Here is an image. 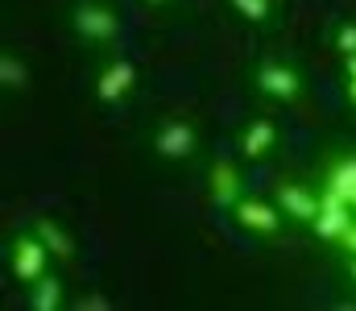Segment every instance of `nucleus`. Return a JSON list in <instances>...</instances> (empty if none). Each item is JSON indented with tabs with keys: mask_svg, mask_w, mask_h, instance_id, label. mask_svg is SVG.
Returning <instances> with one entry per match:
<instances>
[{
	"mask_svg": "<svg viewBox=\"0 0 356 311\" xmlns=\"http://www.w3.org/2000/svg\"><path fill=\"white\" fill-rule=\"evenodd\" d=\"M356 220V207L348 200H340L336 191H327V187H319V216H315V237H323V241H332V245H340V237L353 228Z\"/></svg>",
	"mask_w": 356,
	"mask_h": 311,
	"instance_id": "nucleus-1",
	"label": "nucleus"
},
{
	"mask_svg": "<svg viewBox=\"0 0 356 311\" xmlns=\"http://www.w3.org/2000/svg\"><path fill=\"white\" fill-rule=\"evenodd\" d=\"M50 257H54V253L42 245L38 232H21V237L13 241V274H17L21 282H38V278L46 274Z\"/></svg>",
	"mask_w": 356,
	"mask_h": 311,
	"instance_id": "nucleus-2",
	"label": "nucleus"
},
{
	"mask_svg": "<svg viewBox=\"0 0 356 311\" xmlns=\"http://www.w3.org/2000/svg\"><path fill=\"white\" fill-rule=\"evenodd\" d=\"M75 33L83 42H112L120 33V21L108 4H95V0H83L75 4Z\"/></svg>",
	"mask_w": 356,
	"mask_h": 311,
	"instance_id": "nucleus-3",
	"label": "nucleus"
},
{
	"mask_svg": "<svg viewBox=\"0 0 356 311\" xmlns=\"http://www.w3.org/2000/svg\"><path fill=\"white\" fill-rule=\"evenodd\" d=\"M207 191H211V204L216 207H236L241 204V200H245V179H241L236 162H228V158L211 162V170H207Z\"/></svg>",
	"mask_w": 356,
	"mask_h": 311,
	"instance_id": "nucleus-4",
	"label": "nucleus"
},
{
	"mask_svg": "<svg viewBox=\"0 0 356 311\" xmlns=\"http://www.w3.org/2000/svg\"><path fill=\"white\" fill-rule=\"evenodd\" d=\"M257 88H261V96L269 100H298L302 96V79H298V71L294 67H282V63H266L261 71H257Z\"/></svg>",
	"mask_w": 356,
	"mask_h": 311,
	"instance_id": "nucleus-5",
	"label": "nucleus"
},
{
	"mask_svg": "<svg viewBox=\"0 0 356 311\" xmlns=\"http://www.w3.org/2000/svg\"><path fill=\"white\" fill-rule=\"evenodd\" d=\"M195 125L191 120H166L162 129H158V137H154V150L166 158V162H182V158H191L195 154Z\"/></svg>",
	"mask_w": 356,
	"mask_h": 311,
	"instance_id": "nucleus-6",
	"label": "nucleus"
},
{
	"mask_svg": "<svg viewBox=\"0 0 356 311\" xmlns=\"http://www.w3.org/2000/svg\"><path fill=\"white\" fill-rule=\"evenodd\" d=\"M133 83H137V67H133L129 58H116V63H108V67L99 71L95 96H99L104 104H116V100H124V96L133 92Z\"/></svg>",
	"mask_w": 356,
	"mask_h": 311,
	"instance_id": "nucleus-7",
	"label": "nucleus"
},
{
	"mask_svg": "<svg viewBox=\"0 0 356 311\" xmlns=\"http://www.w3.org/2000/svg\"><path fill=\"white\" fill-rule=\"evenodd\" d=\"M232 216H236V224H241V228H249V232H257V237H273V232L282 228L277 207L266 204V200H253V196H245L241 204L232 207Z\"/></svg>",
	"mask_w": 356,
	"mask_h": 311,
	"instance_id": "nucleus-8",
	"label": "nucleus"
},
{
	"mask_svg": "<svg viewBox=\"0 0 356 311\" xmlns=\"http://www.w3.org/2000/svg\"><path fill=\"white\" fill-rule=\"evenodd\" d=\"M277 204H282V212L290 220L315 224V216H319V191L315 187H302V183H282L277 187Z\"/></svg>",
	"mask_w": 356,
	"mask_h": 311,
	"instance_id": "nucleus-9",
	"label": "nucleus"
},
{
	"mask_svg": "<svg viewBox=\"0 0 356 311\" xmlns=\"http://www.w3.org/2000/svg\"><path fill=\"white\" fill-rule=\"evenodd\" d=\"M323 187L336 191L340 200H348V204L356 207V154L332 158V166H327V175H323Z\"/></svg>",
	"mask_w": 356,
	"mask_h": 311,
	"instance_id": "nucleus-10",
	"label": "nucleus"
},
{
	"mask_svg": "<svg viewBox=\"0 0 356 311\" xmlns=\"http://www.w3.org/2000/svg\"><path fill=\"white\" fill-rule=\"evenodd\" d=\"M273 145H277L273 120H253V125L241 133V154H245V158H266Z\"/></svg>",
	"mask_w": 356,
	"mask_h": 311,
	"instance_id": "nucleus-11",
	"label": "nucleus"
},
{
	"mask_svg": "<svg viewBox=\"0 0 356 311\" xmlns=\"http://www.w3.org/2000/svg\"><path fill=\"white\" fill-rule=\"evenodd\" d=\"M33 232L42 237V245H46L58 262H71V257H75V241H71V232H67L58 220H38Z\"/></svg>",
	"mask_w": 356,
	"mask_h": 311,
	"instance_id": "nucleus-12",
	"label": "nucleus"
},
{
	"mask_svg": "<svg viewBox=\"0 0 356 311\" xmlns=\"http://www.w3.org/2000/svg\"><path fill=\"white\" fill-rule=\"evenodd\" d=\"M33 311H58L63 308V282L54 278V274H42L38 282H33Z\"/></svg>",
	"mask_w": 356,
	"mask_h": 311,
	"instance_id": "nucleus-13",
	"label": "nucleus"
},
{
	"mask_svg": "<svg viewBox=\"0 0 356 311\" xmlns=\"http://www.w3.org/2000/svg\"><path fill=\"white\" fill-rule=\"evenodd\" d=\"M25 63L17 58V54H0V88H8V92H21L25 88Z\"/></svg>",
	"mask_w": 356,
	"mask_h": 311,
	"instance_id": "nucleus-14",
	"label": "nucleus"
},
{
	"mask_svg": "<svg viewBox=\"0 0 356 311\" xmlns=\"http://www.w3.org/2000/svg\"><path fill=\"white\" fill-rule=\"evenodd\" d=\"M232 8L245 17V21H266L273 13V0H232Z\"/></svg>",
	"mask_w": 356,
	"mask_h": 311,
	"instance_id": "nucleus-15",
	"label": "nucleus"
},
{
	"mask_svg": "<svg viewBox=\"0 0 356 311\" xmlns=\"http://www.w3.org/2000/svg\"><path fill=\"white\" fill-rule=\"evenodd\" d=\"M336 50L348 58V54H356V25L348 21V25H340V33H336Z\"/></svg>",
	"mask_w": 356,
	"mask_h": 311,
	"instance_id": "nucleus-16",
	"label": "nucleus"
},
{
	"mask_svg": "<svg viewBox=\"0 0 356 311\" xmlns=\"http://www.w3.org/2000/svg\"><path fill=\"white\" fill-rule=\"evenodd\" d=\"M108 308H112V303H108L104 295H83V299H79V311H108Z\"/></svg>",
	"mask_w": 356,
	"mask_h": 311,
	"instance_id": "nucleus-17",
	"label": "nucleus"
},
{
	"mask_svg": "<svg viewBox=\"0 0 356 311\" xmlns=\"http://www.w3.org/2000/svg\"><path fill=\"white\" fill-rule=\"evenodd\" d=\"M340 249H344V253H356V220H353V228L340 237Z\"/></svg>",
	"mask_w": 356,
	"mask_h": 311,
	"instance_id": "nucleus-18",
	"label": "nucleus"
},
{
	"mask_svg": "<svg viewBox=\"0 0 356 311\" xmlns=\"http://www.w3.org/2000/svg\"><path fill=\"white\" fill-rule=\"evenodd\" d=\"M348 104H356V75H348Z\"/></svg>",
	"mask_w": 356,
	"mask_h": 311,
	"instance_id": "nucleus-19",
	"label": "nucleus"
},
{
	"mask_svg": "<svg viewBox=\"0 0 356 311\" xmlns=\"http://www.w3.org/2000/svg\"><path fill=\"white\" fill-rule=\"evenodd\" d=\"M348 274H353V282H356V253L348 257Z\"/></svg>",
	"mask_w": 356,
	"mask_h": 311,
	"instance_id": "nucleus-20",
	"label": "nucleus"
},
{
	"mask_svg": "<svg viewBox=\"0 0 356 311\" xmlns=\"http://www.w3.org/2000/svg\"><path fill=\"white\" fill-rule=\"evenodd\" d=\"M149 4H162V0H149Z\"/></svg>",
	"mask_w": 356,
	"mask_h": 311,
	"instance_id": "nucleus-21",
	"label": "nucleus"
}]
</instances>
